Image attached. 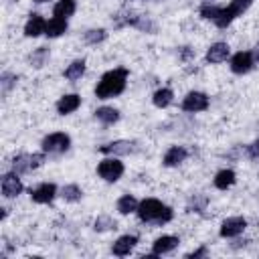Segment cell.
Listing matches in <instances>:
<instances>
[{
    "instance_id": "1",
    "label": "cell",
    "mask_w": 259,
    "mask_h": 259,
    "mask_svg": "<svg viewBox=\"0 0 259 259\" xmlns=\"http://www.w3.org/2000/svg\"><path fill=\"white\" fill-rule=\"evenodd\" d=\"M125 83H127V69H123V67L111 69L99 79V83L95 87V95L99 99L115 97L125 89Z\"/></svg>"
},
{
    "instance_id": "2",
    "label": "cell",
    "mask_w": 259,
    "mask_h": 259,
    "mask_svg": "<svg viewBox=\"0 0 259 259\" xmlns=\"http://www.w3.org/2000/svg\"><path fill=\"white\" fill-rule=\"evenodd\" d=\"M138 217L142 223H154V225H164V223H170L174 212L170 206L162 204L158 198H146L138 204Z\"/></svg>"
},
{
    "instance_id": "3",
    "label": "cell",
    "mask_w": 259,
    "mask_h": 259,
    "mask_svg": "<svg viewBox=\"0 0 259 259\" xmlns=\"http://www.w3.org/2000/svg\"><path fill=\"white\" fill-rule=\"evenodd\" d=\"M97 174L105 180V182H117L123 174V162H119L115 156L111 158H103L97 164Z\"/></svg>"
},
{
    "instance_id": "4",
    "label": "cell",
    "mask_w": 259,
    "mask_h": 259,
    "mask_svg": "<svg viewBox=\"0 0 259 259\" xmlns=\"http://www.w3.org/2000/svg\"><path fill=\"white\" fill-rule=\"evenodd\" d=\"M42 152H49V154H61V152H67L69 146H71V138L63 132H53L49 136H45L42 140Z\"/></svg>"
},
{
    "instance_id": "5",
    "label": "cell",
    "mask_w": 259,
    "mask_h": 259,
    "mask_svg": "<svg viewBox=\"0 0 259 259\" xmlns=\"http://www.w3.org/2000/svg\"><path fill=\"white\" fill-rule=\"evenodd\" d=\"M42 162H45V154H18L12 160V170L16 174H24L38 168Z\"/></svg>"
},
{
    "instance_id": "6",
    "label": "cell",
    "mask_w": 259,
    "mask_h": 259,
    "mask_svg": "<svg viewBox=\"0 0 259 259\" xmlns=\"http://www.w3.org/2000/svg\"><path fill=\"white\" fill-rule=\"evenodd\" d=\"M208 107V95L202 91H190L186 93V97L182 99V109L196 113V111H204Z\"/></svg>"
},
{
    "instance_id": "7",
    "label": "cell",
    "mask_w": 259,
    "mask_h": 259,
    "mask_svg": "<svg viewBox=\"0 0 259 259\" xmlns=\"http://www.w3.org/2000/svg\"><path fill=\"white\" fill-rule=\"evenodd\" d=\"M253 65H255V59H253V53H249V51H241V53L233 55V59H231V71L237 75L249 73L253 69Z\"/></svg>"
},
{
    "instance_id": "8",
    "label": "cell",
    "mask_w": 259,
    "mask_h": 259,
    "mask_svg": "<svg viewBox=\"0 0 259 259\" xmlns=\"http://www.w3.org/2000/svg\"><path fill=\"white\" fill-rule=\"evenodd\" d=\"M22 190H24V186H22V182H20V178H18V174H16L14 170L2 176V194H4L6 198L18 196Z\"/></svg>"
},
{
    "instance_id": "9",
    "label": "cell",
    "mask_w": 259,
    "mask_h": 259,
    "mask_svg": "<svg viewBox=\"0 0 259 259\" xmlns=\"http://www.w3.org/2000/svg\"><path fill=\"white\" fill-rule=\"evenodd\" d=\"M57 196V186L53 182H42L36 188H30V198L38 204H49Z\"/></svg>"
},
{
    "instance_id": "10",
    "label": "cell",
    "mask_w": 259,
    "mask_h": 259,
    "mask_svg": "<svg viewBox=\"0 0 259 259\" xmlns=\"http://www.w3.org/2000/svg\"><path fill=\"white\" fill-rule=\"evenodd\" d=\"M245 227H247V221H245L243 217H231V219L223 221L219 233H221V237L231 239V237H239V235L245 231Z\"/></svg>"
},
{
    "instance_id": "11",
    "label": "cell",
    "mask_w": 259,
    "mask_h": 259,
    "mask_svg": "<svg viewBox=\"0 0 259 259\" xmlns=\"http://www.w3.org/2000/svg\"><path fill=\"white\" fill-rule=\"evenodd\" d=\"M101 154H109V156H125L130 152H134V142L130 140H115V142H109L105 146L99 148Z\"/></svg>"
},
{
    "instance_id": "12",
    "label": "cell",
    "mask_w": 259,
    "mask_h": 259,
    "mask_svg": "<svg viewBox=\"0 0 259 259\" xmlns=\"http://www.w3.org/2000/svg\"><path fill=\"white\" fill-rule=\"evenodd\" d=\"M178 237H174V235H162V237H158L156 241H154V245H152V253L154 255H164V253H170V251H174L176 247H178Z\"/></svg>"
},
{
    "instance_id": "13",
    "label": "cell",
    "mask_w": 259,
    "mask_h": 259,
    "mask_svg": "<svg viewBox=\"0 0 259 259\" xmlns=\"http://www.w3.org/2000/svg\"><path fill=\"white\" fill-rule=\"evenodd\" d=\"M136 245H138V237H136V235H121V237L113 243L111 251H113V255L123 257V255H130Z\"/></svg>"
},
{
    "instance_id": "14",
    "label": "cell",
    "mask_w": 259,
    "mask_h": 259,
    "mask_svg": "<svg viewBox=\"0 0 259 259\" xmlns=\"http://www.w3.org/2000/svg\"><path fill=\"white\" fill-rule=\"evenodd\" d=\"M186 158H188L186 148H182V146H172V148H168V152L164 154L162 164H164V166H168V168H172V166L182 164Z\"/></svg>"
},
{
    "instance_id": "15",
    "label": "cell",
    "mask_w": 259,
    "mask_h": 259,
    "mask_svg": "<svg viewBox=\"0 0 259 259\" xmlns=\"http://www.w3.org/2000/svg\"><path fill=\"white\" fill-rule=\"evenodd\" d=\"M45 28H47V20L40 14H30V18L24 24V34L34 38L38 34H45Z\"/></svg>"
},
{
    "instance_id": "16",
    "label": "cell",
    "mask_w": 259,
    "mask_h": 259,
    "mask_svg": "<svg viewBox=\"0 0 259 259\" xmlns=\"http://www.w3.org/2000/svg\"><path fill=\"white\" fill-rule=\"evenodd\" d=\"M79 105H81V97L77 93H67L57 101V111L61 115H67V113H73Z\"/></svg>"
},
{
    "instance_id": "17",
    "label": "cell",
    "mask_w": 259,
    "mask_h": 259,
    "mask_svg": "<svg viewBox=\"0 0 259 259\" xmlns=\"http://www.w3.org/2000/svg\"><path fill=\"white\" fill-rule=\"evenodd\" d=\"M229 53H231V49L227 42H214L206 51V61L208 63H223L229 57Z\"/></svg>"
},
{
    "instance_id": "18",
    "label": "cell",
    "mask_w": 259,
    "mask_h": 259,
    "mask_svg": "<svg viewBox=\"0 0 259 259\" xmlns=\"http://www.w3.org/2000/svg\"><path fill=\"white\" fill-rule=\"evenodd\" d=\"M65 30H67V18H59V16H55V18H51V20L47 22L45 34H47L49 38H57V36H61Z\"/></svg>"
},
{
    "instance_id": "19",
    "label": "cell",
    "mask_w": 259,
    "mask_h": 259,
    "mask_svg": "<svg viewBox=\"0 0 259 259\" xmlns=\"http://www.w3.org/2000/svg\"><path fill=\"white\" fill-rule=\"evenodd\" d=\"M235 180H237V174H235L233 170L225 168V170L217 172V176H214V186H217L219 190H227V188H231V186L235 184Z\"/></svg>"
},
{
    "instance_id": "20",
    "label": "cell",
    "mask_w": 259,
    "mask_h": 259,
    "mask_svg": "<svg viewBox=\"0 0 259 259\" xmlns=\"http://www.w3.org/2000/svg\"><path fill=\"white\" fill-rule=\"evenodd\" d=\"M172 99H174V93H172V89H168V87L158 89V91H154V95H152L154 105H156V107H160V109L168 107V105L172 103Z\"/></svg>"
},
{
    "instance_id": "21",
    "label": "cell",
    "mask_w": 259,
    "mask_h": 259,
    "mask_svg": "<svg viewBox=\"0 0 259 259\" xmlns=\"http://www.w3.org/2000/svg\"><path fill=\"white\" fill-rule=\"evenodd\" d=\"M75 8H77L75 0H59L53 8V14L59 16V18H69V16H73Z\"/></svg>"
},
{
    "instance_id": "22",
    "label": "cell",
    "mask_w": 259,
    "mask_h": 259,
    "mask_svg": "<svg viewBox=\"0 0 259 259\" xmlns=\"http://www.w3.org/2000/svg\"><path fill=\"white\" fill-rule=\"evenodd\" d=\"M83 73H85V61H83V59H77V61H73V63L65 69V79H69V81H79V79L83 77Z\"/></svg>"
},
{
    "instance_id": "23",
    "label": "cell",
    "mask_w": 259,
    "mask_h": 259,
    "mask_svg": "<svg viewBox=\"0 0 259 259\" xmlns=\"http://www.w3.org/2000/svg\"><path fill=\"white\" fill-rule=\"evenodd\" d=\"M95 117H97L101 123L111 125V123H115V121L119 119V111H117L115 107H99V109L95 111Z\"/></svg>"
},
{
    "instance_id": "24",
    "label": "cell",
    "mask_w": 259,
    "mask_h": 259,
    "mask_svg": "<svg viewBox=\"0 0 259 259\" xmlns=\"http://www.w3.org/2000/svg\"><path fill=\"white\" fill-rule=\"evenodd\" d=\"M138 200L132 196V194H123L119 200H117V210L121 212V214H130V212H134V210H138Z\"/></svg>"
},
{
    "instance_id": "25",
    "label": "cell",
    "mask_w": 259,
    "mask_h": 259,
    "mask_svg": "<svg viewBox=\"0 0 259 259\" xmlns=\"http://www.w3.org/2000/svg\"><path fill=\"white\" fill-rule=\"evenodd\" d=\"M61 196H63L67 202H77V200H81L83 190H81L77 184H67V186L61 188Z\"/></svg>"
},
{
    "instance_id": "26",
    "label": "cell",
    "mask_w": 259,
    "mask_h": 259,
    "mask_svg": "<svg viewBox=\"0 0 259 259\" xmlns=\"http://www.w3.org/2000/svg\"><path fill=\"white\" fill-rule=\"evenodd\" d=\"M47 59H49V49H47V47H38V49L30 55V65L38 69V67H42V65H45V61H47Z\"/></svg>"
},
{
    "instance_id": "27",
    "label": "cell",
    "mask_w": 259,
    "mask_h": 259,
    "mask_svg": "<svg viewBox=\"0 0 259 259\" xmlns=\"http://www.w3.org/2000/svg\"><path fill=\"white\" fill-rule=\"evenodd\" d=\"M253 4V0H231V4L227 6L229 10H231V14L237 18V16H241L249 6Z\"/></svg>"
},
{
    "instance_id": "28",
    "label": "cell",
    "mask_w": 259,
    "mask_h": 259,
    "mask_svg": "<svg viewBox=\"0 0 259 259\" xmlns=\"http://www.w3.org/2000/svg\"><path fill=\"white\" fill-rule=\"evenodd\" d=\"M105 36H107V32H105L103 28H91V30L85 32V40H87L89 45H99V42L105 40Z\"/></svg>"
},
{
    "instance_id": "29",
    "label": "cell",
    "mask_w": 259,
    "mask_h": 259,
    "mask_svg": "<svg viewBox=\"0 0 259 259\" xmlns=\"http://www.w3.org/2000/svg\"><path fill=\"white\" fill-rule=\"evenodd\" d=\"M93 229H95V231H99V233L109 231V229H115V221H113L111 217H107V214H101V217H97V219H95Z\"/></svg>"
},
{
    "instance_id": "30",
    "label": "cell",
    "mask_w": 259,
    "mask_h": 259,
    "mask_svg": "<svg viewBox=\"0 0 259 259\" xmlns=\"http://www.w3.org/2000/svg\"><path fill=\"white\" fill-rule=\"evenodd\" d=\"M219 12H221V6H212V4L200 6V16L206 18V20H212V22H214V18L219 16Z\"/></svg>"
},
{
    "instance_id": "31",
    "label": "cell",
    "mask_w": 259,
    "mask_h": 259,
    "mask_svg": "<svg viewBox=\"0 0 259 259\" xmlns=\"http://www.w3.org/2000/svg\"><path fill=\"white\" fill-rule=\"evenodd\" d=\"M12 85H16V75H12V73H2V89H4V91H10Z\"/></svg>"
},
{
    "instance_id": "32",
    "label": "cell",
    "mask_w": 259,
    "mask_h": 259,
    "mask_svg": "<svg viewBox=\"0 0 259 259\" xmlns=\"http://www.w3.org/2000/svg\"><path fill=\"white\" fill-rule=\"evenodd\" d=\"M247 154H249V158H259V140H255L253 144L247 146Z\"/></svg>"
},
{
    "instance_id": "33",
    "label": "cell",
    "mask_w": 259,
    "mask_h": 259,
    "mask_svg": "<svg viewBox=\"0 0 259 259\" xmlns=\"http://www.w3.org/2000/svg\"><path fill=\"white\" fill-rule=\"evenodd\" d=\"M204 255H206V247H200L192 253H186V259H196V257H204Z\"/></svg>"
},
{
    "instance_id": "34",
    "label": "cell",
    "mask_w": 259,
    "mask_h": 259,
    "mask_svg": "<svg viewBox=\"0 0 259 259\" xmlns=\"http://www.w3.org/2000/svg\"><path fill=\"white\" fill-rule=\"evenodd\" d=\"M192 55H194V53L190 51V47H184V51H182V59L186 61V59H188V57H192Z\"/></svg>"
},
{
    "instance_id": "35",
    "label": "cell",
    "mask_w": 259,
    "mask_h": 259,
    "mask_svg": "<svg viewBox=\"0 0 259 259\" xmlns=\"http://www.w3.org/2000/svg\"><path fill=\"white\" fill-rule=\"evenodd\" d=\"M253 59H255V61H259V47L255 49V53H253Z\"/></svg>"
},
{
    "instance_id": "36",
    "label": "cell",
    "mask_w": 259,
    "mask_h": 259,
    "mask_svg": "<svg viewBox=\"0 0 259 259\" xmlns=\"http://www.w3.org/2000/svg\"><path fill=\"white\" fill-rule=\"evenodd\" d=\"M36 4H42V2H49V0H34Z\"/></svg>"
}]
</instances>
